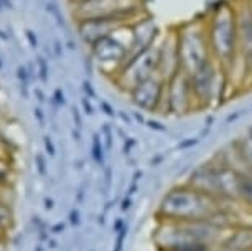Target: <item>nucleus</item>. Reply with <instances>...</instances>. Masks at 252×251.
Returning a JSON list of instances; mask_svg holds the SVG:
<instances>
[{
    "label": "nucleus",
    "instance_id": "29",
    "mask_svg": "<svg viewBox=\"0 0 252 251\" xmlns=\"http://www.w3.org/2000/svg\"><path fill=\"white\" fill-rule=\"evenodd\" d=\"M251 7H252V0H251Z\"/></svg>",
    "mask_w": 252,
    "mask_h": 251
},
{
    "label": "nucleus",
    "instance_id": "24",
    "mask_svg": "<svg viewBox=\"0 0 252 251\" xmlns=\"http://www.w3.org/2000/svg\"><path fill=\"white\" fill-rule=\"evenodd\" d=\"M71 3H73V5H76V3H79V2H83V0H69Z\"/></svg>",
    "mask_w": 252,
    "mask_h": 251
},
{
    "label": "nucleus",
    "instance_id": "27",
    "mask_svg": "<svg viewBox=\"0 0 252 251\" xmlns=\"http://www.w3.org/2000/svg\"><path fill=\"white\" fill-rule=\"evenodd\" d=\"M249 134H252V127H251V131H249Z\"/></svg>",
    "mask_w": 252,
    "mask_h": 251
},
{
    "label": "nucleus",
    "instance_id": "16",
    "mask_svg": "<svg viewBox=\"0 0 252 251\" xmlns=\"http://www.w3.org/2000/svg\"><path fill=\"white\" fill-rule=\"evenodd\" d=\"M13 225V210L7 200H0V228L8 231Z\"/></svg>",
    "mask_w": 252,
    "mask_h": 251
},
{
    "label": "nucleus",
    "instance_id": "21",
    "mask_svg": "<svg viewBox=\"0 0 252 251\" xmlns=\"http://www.w3.org/2000/svg\"><path fill=\"white\" fill-rule=\"evenodd\" d=\"M55 53H56V56H60L61 53H63V48H61L60 41H55Z\"/></svg>",
    "mask_w": 252,
    "mask_h": 251
},
{
    "label": "nucleus",
    "instance_id": "13",
    "mask_svg": "<svg viewBox=\"0 0 252 251\" xmlns=\"http://www.w3.org/2000/svg\"><path fill=\"white\" fill-rule=\"evenodd\" d=\"M220 251H252V226L237 223L227 230Z\"/></svg>",
    "mask_w": 252,
    "mask_h": 251
},
{
    "label": "nucleus",
    "instance_id": "17",
    "mask_svg": "<svg viewBox=\"0 0 252 251\" xmlns=\"http://www.w3.org/2000/svg\"><path fill=\"white\" fill-rule=\"evenodd\" d=\"M36 65H38V74H40V79L41 81H48V63L43 56L36 60Z\"/></svg>",
    "mask_w": 252,
    "mask_h": 251
},
{
    "label": "nucleus",
    "instance_id": "22",
    "mask_svg": "<svg viewBox=\"0 0 252 251\" xmlns=\"http://www.w3.org/2000/svg\"><path fill=\"white\" fill-rule=\"evenodd\" d=\"M0 40L8 41V35H5V32H2V30H0Z\"/></svg>",
    "mask_w": 252,
    "mask_h": 251
},
{
    "label": "nucleus",
    "instance_id": "5",
    "mask_svg": "<svg viewBox=\"0 0 252 251\" xmlns=\"http://www.w3.org/2000/svg\"><path fill=\"white\" fill-rule=\"evenodd\" d=\"M73 7V17L76 22L99 17H121L129 20H139L144 17L142 0H83Z\"/></svg>",
    "mask_w": 252,
    "mask_h": 251
},
{
    "label": "nucleus",
    "instance_id": "3",
    "mask_svg": "<svg viewBox=\"0 0 252 251\" xmlns=\"http://www.w3.org/2000/svg\"><path fill=\"white\" fill-rule=\"evenodd\" d=\"M178 48L182 71L191 76L196 70L215 60L208 40L206 17L194 18L178 25Z\"/></svg>",
    "mask_w": 252,
    "mask_h": 251
},
{
    "label": "nucleus",
    "instance_id": "25",
    "mask_svg": "<svg viewBox=\"0 0 252 251\" xmlns=\"http://www.w3.org/2000/svg\"><path fill=\"white\" fill-rule=\"evenodd\" d=\"M3 10V0H0V12Z\"/></svg>",
    "mask_w": 252,
    "mask_h": 251
},
{
    "label": "nucleus",
    "instance_id": "7",
    "mask_svg": "<svg viewBox=\"0 0 252 251\" xmlns=\"http://www.w3.org/2000/svg\"><path fill=\"white\" fill-rule=\"evenodd\" d=\"M155 73H158V41L152 45L149 50L129 58V61L124 65V68L119 71V74L112 81L117 84V88L130 93L137 84L154 76Z\"/></svg>",
    "mask_w": 252,
    "mask_h": 251
},
{
    "label": "nucleus",
    "instance_id": "15",
    "mask_svg": "<svg viewBox=\"0 0 252 251\" xmlns=\"http://www.w3.org/2000/svg\"><path fill=\"white\" fill-rule=\"evenodd\" d=\"M239 205L252 210V174L242 170L241 192H239Z\"/></svg>",
    "mask_w": 252,
    "mask_h": 251
},
{
    "label": "nucleus",
    "instance_id": "19",
    "mask_svg": "<svg viewBox=\"0 0 252 251\" xmlns=\"http://www.w3.org/2000/svg\"><path fill=\"white\" fill-rule=\"evenodd\" d=\"M17 76H18V79H20V83H22V88H23V91H25V94H27L28 73H27V68H25V66H18V68H17Z\"/></svg>",
    "mask_w": 252,
    "mask_h": 251
},
{
    "label": "nucleus",
    "instance_id": "20",
    "mask_svg": "<svg viewBox=\"0 0 252 251\" xmlns=\"http://www.w3.org/2000/svg\"><path fill=\"white\" fill-rule=\"evenodd\" d=\"M25 36H27V40H28V43H30V46L33 50L38 46V40H36V35H35V32L30 30V28H27L25 30Z\"/></svg>",
    "mask_w": 252,
    "mask_h": 251
},
{
    "label": "nucleus",
    "instance_id": "10",
    "mask_svg": "<svg viewBox=\"0 0 252 251\" xmlns=\"http://www.w3.org/2000/svg\"><path fill=\"white\" fill-rule=\"evenodd\" d=\"M165 89L166 81L158 73H155L154 76L147 78L145 81L137 84L129 93V96L132 98V103L140 109L149 112H160L161 108H163Z\"/></svg>",
    "mask_w": 252,
    "mask_h": 251
},
{
    "label": "nucleus",
    "instance_id": "9",
    "mask_svg": "<svg viewBox=\"0 0 252 251\" xmlns=\"http://www.w3.org/2000/svg\"><path fill=\"white\" fill-rule=\"evenodd\" d=\"M137 20H129V18L121 17H99V18H84V20L76 22L78 33L81 40L88 46H93L99 40L107 38L112 33H116L119 28L132 25Z\"/></svg>",
    "mask_w": 252,
    "mask_h": 251
},
{
    "label": "nucleus",
    "instance_id": "11",
    "mask_svg": "<svg viewBox=\"0 0 252 251\" xmlns=\"http://www.w3.org/2000/svg\"><path fill=\"white\" fill-rule=\"evenodd\" d=\"M182 71L178 48V27L168 28L158 40V74L165 81Z\"/></svg>",
    "mask_w": 252,
    "mask_h": 251
},
{
    "label": "nucleus",
    "instance_id": "4",
    "mask_svg": "<svg viewBox=\"0 0 252 251\" xmlns=\"http://www.w3.org/2000/svg\"><path fill=\"white\" fill-rule=\"evenodd\" d=\"M189 81H191L198 111L206 109L222 99L227 84V73L221 68L216 60H211L194 71L189 76Z\"/></svg>",
    "mask_w": 252,
    "mask_h": 251
},
{
    "label": "nucleus",
    "instance_id": "8",
    "mask_svg": "<svg viewBox=\"0 0 252 251\" xmlns=\"http://www.w3.org/2000/svg\"><path fill=\"white\" fill-rule=\"evenodd\" d=\"M161 111H166L168 114H175V116H185L193 111H198L191 81H189V76L187 73L180 71L172 79L166 81L165 99H163Z\"/></svg>",
    "mask_w": 252,
    "mask_h": 251
},
{
    "label": "nucleus",
    "instance_id": "18",
    "mask_svg": "<svg viewBox=\"0 0 252 251\" xmlns=\"http://www.w3.org/2000/svg\"><path fill=\"white\" fill-rule=\"evenodd\" d=\"M46 10H48L51 15L55 17V20H56V23L58 25H63V17H61V12H60V8L56 7V2H48L46 3Z\"/></svg>",
    "mask_w": 252,
    "mask_h": 251
},
{
    "label": "nucleus",
    "instance_id": "28",
    "mask_svg": "<svg viewBox=\"0 0 252 251\" xmlns=\"http://www.w3.org/2000/svg\"><path fill=\"white\" fill-rule=\"evenodd\" d=\"M50 2H56V0H50Z\"/></svg>",
    "mask_w": 252,
    "mask_h": 251
},
{
    "label": "nucleus",
    "instance_id": "26",
    "mask_svg": "<svg viewBox=\"0 0 252 251\" xmlns=\"http://www.w3.org/2000/svg\"><path fill=\"white\" fill-rule=\"evenodd\" d=\"M0 70H2V60H0Z\"/></svg>",
    "mask_w": 252,
    "mask_h": 251
},
{
    "label": "nucleus",
    "instance_id": "6",
    "mask_svg": "<svg viewBox=\"0 0 252 251\" xmlns=\"http://www.w3.org/2000/svg\"><path fill=\"white\" fill-rule=\"evenodd\" d=\"M119 33H121V28L116 33H112L111 36L99 40L97 43L89 46L91 58L94 60V63L101 68L104 74H111L112 79L117 76L119 71L127 63L130 53V45H132V41L122 40L119 36Z\"/></svg>",
    "mask_w": 252,
    "mask_h": 251
},
{
    "label": "nucleus",
    "instance_id": "23",
    "mask_svg": "<svg viewBox=\"0 0 252 251\" xmlns=\"http://www.w3.org/2000/svg\"><path fill=\"white\" fill-rule=\"evenodd\" d=\"M3 188L5 187H0V200H5V197H3Z\"/></svg>",
    "mask_w": 252,
    "mask_h": 251
},
{
    "label": "nucleus",
    "instance_id": "12",
    "mask_svg": "<svg viewBox=\"0 0 252 251\" xmlns=\"http://www.w3.org/2000/svg\"><path fill=\"white\" fill-rule=\"evenodd\" d=\"M237 35H239V60L244 73H252V7L251 0H236Z\"/></svg>",
    "mask_w": 252,
    "mask_h": 251
},
{
    "label": "nucleus",
    "instance_id": "2",
    "mask_svg": "<svg viewBox=\"0 0 252 251\" xmlns=\"http://www.w3.org/2000/svg\"><path fill=\"white\" fill-rule=\"evenodd\" d=\"M206 30L213 58L229 76L231 70H234L239 60V35L234 2H218L206 15Z\"/></svg>",
    "mask_w": 252,
    "mask_h": 251
},
{
    "label": "nucleus",
    "instance_id": "14",
    "mask_svg": "<svg viewBox=\"0 0 252 251\" xmlns=\"http://www.w3.org/2000/svg\"><path fill=\"white\" fill-rule=\"evenodd\" d=\"M232 149H234V155L239 162V165H234V167L252 174V134L247 132L246 136L239 137L232 144Z\"/></svg>",
    "mask_w": 252,
    "mask_h": 251
},
{
    "label": "nucleus",
    "instance_id": "1",
    "mask_svg": "<svg viewBox=\"0 0 252 251\" xmlns=\"http://www.w3.org/2000/svg\"><path fill=\"white\" fill-rule=\"evenodd\" d=\"M224 205L226 203L218 202L208 193L185 183L165 193L157 210V216L160 221H215Z\"/></svg>",
    "mask_w": 252,
    "mask_h": 251
}]
</instances>
